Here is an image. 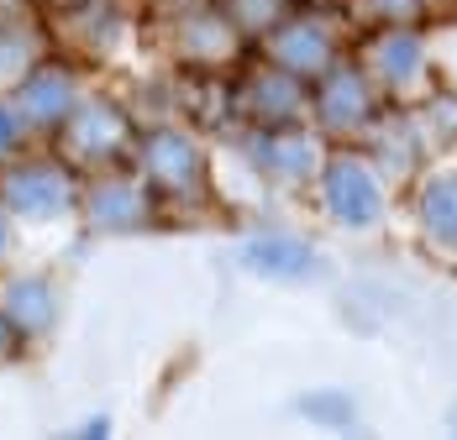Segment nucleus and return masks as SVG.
Segmentation results:
<instances>
[{"label": "nucleus", "instance_id": "obj_2", "mask_svg": "<svg viewBox=\"0 0 457 440\" xmlns=\"http://www.w3.org/2000/svg\"><path fill=\"white\" fill-rule=\"evenodd\" d=\"M247 263L258 267V273H305L311 267V252L300 247V241H253L247 247Z\"/></svg>", "mask_w": 457, "mask_h": 440}, {"label": "nucleus", "instance_id": "obj_4", "mask_svg": "<svg viewBox=\"0 0 457 440\" xmlns=\"http://www.w3.org/2000/svg\"><path fill=\"white\" fill-rule=\"evenodd\" d=\"M0 241H5V236H0Z\"/></svg>", "mask_w": 457, "mask_h": 440}, {"label": "nucleus", "instance_id": "obj_1", "mask_svg": "<svg viewBox=\"0 0 457 440\" xmlns=\"http://www.w3.org/2000/svg\"><path fill=\"white\" fill-rule=\"evenodd\" d=\"M373 183H368L363 168H353V163H342V168H331V210L342 220H368L373 216Z\"/></svg>", "mask_w": 457, "mask_h": 440}, {"label": "nucleus", "instance_id": "obj_3", "mask_svg": "<svg viewBox=\"0 0 457 440\" xmlns=\"http://www.w3.org/2000/svg\"><path fill=\"white\" fill-rule=\"evenodd\" d=\"M11 142V121H5V110H0V147Z\"/></svg>", "mask_w": 457, "mask_h": 440}]
</instances>
